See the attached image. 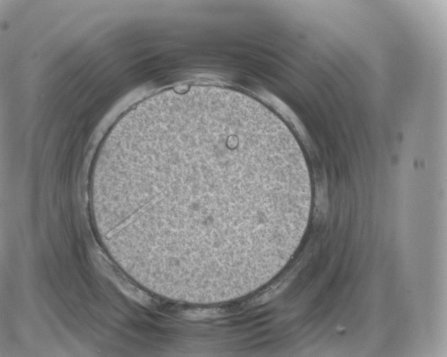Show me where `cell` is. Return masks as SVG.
Here are the masks:
<instances>
[{
	"instance_id": "obj_1",
	"label": "cell",
	"mask_w": 447,
	"mask_h": 357,
	"mask_svg": "<svg viewBox=\"0 0 447 357\" xmlns=\"http://www.w3.org/2000/svg\"><path fill=\"white\" fill-rule=\"evenodd\" d=\"M91 178L124 256L163 270L161 283L176 290L195 285L197 270L272 259L308 171L297 145L257 110L173 96L110 130Z\"/></svg>"
}]
</instances>
